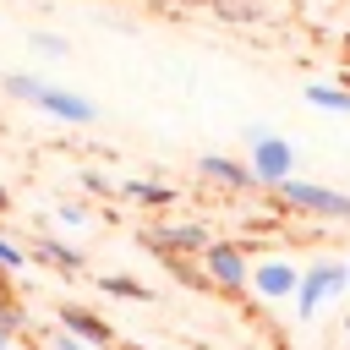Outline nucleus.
<instances>
[{
    "label": "nucleus",
    "instance_id": "nucleus-1",
    "mask_svg": "<svg viewBox=\"0 0 350 350\" xmlns=\"http://www.w3.org/2000/svg\"><path fill=\"white\" fill-rule=\"evenodd\" d=\"M345 295H350V262L345 257H312L301 268V284H295V301H290L295 323H317V312L345 301Z\"/></svg>",
    "mask_w": 350,
    "mask_h": 350
},
{
    "label": "nucleus",
    "instance_id": "nucleus-2",
    "mask_svg": "<svg viewBox=\"0 0 350 350\" xmlns=\"http://www.w3.org/2000/svg\"><path fill=\"white\" fill-rule=\"evenodd\" d=\"M273 197H279V208H290V213H301V219L350 224V191H339V186H323V180H301V175H290V180L273 186Z\"/></svg>",
    "mask_w": 350,
    "mask_h": 350
},
{
    "label": "nucleus",
    "instance_id": "nucleus-3",
    "mask_svg": "<svg viewBox=\"0 0 350 350\" xmlns=\"http://www.w3.org/2000/svg\"><path fill=\"white\" fill-rule=\"evenodd\" d=\"M246 164L257 175V191H273L279 180L295 175V142L279 137L273 126H246Z\"/></svg>",
    "mask_w": 350,
    "mask_h": 350
},
{
    "label": "nucleus",
    "instance_id": "nucleus-4",
    "mask_svg": "<svg viewBox=\"0 0 350 350\" xmlns=\"http://www.w3.org/2000/svg\"><path fill=\"white\" fill-rule=\"evenodd\" d=\"M197 262H202V273H208V284H213L219 295L252 290V257H246L241 241H208V252H202Z\"/></svg>",
    "mask_w": 350,
    "mask_h": 350
},
{
    "label": "nucleus",
    "instance_id": "nucleus-5",
    "mask_svg": "<svg viewBox=\"0 0 350 350\" xmlns=\"http://www.w3.org/2000/svg\"><path fill=\"white\" fill-rule=\"evenodd\" d=\"M137 241H142V246H148V252L164 262V257H202L213 235H208V224H197V219H180V224H148Z\"/></svg>",
    "mask_w": 350,
    "mask_h": 350
},
{
    "label": "nucleus",
    "instance_id": "nucleus-6",
    "mask_svg": "<svg viewBox=\"0 0 350 350\" xmlns=\"http://www.w3.org/2000/svg\"><path fill=\"white\" fill-rule=\"evenodd\" d=\"M33 109H44L49 120H60V126H93L98 120V104L88 98V93H77V88H60V82H38V93H33Z\"/></svg>",
    "mask_w": 350,
    "mask_h": 350
},
{
    "label": "nucleus",
    "instance_id": "nucleus-7",
    "mask_svg": "<svg viewBox=\"0 0 350 350\" xmlns=\"http://www.w3.org/2000/svg\"><path fill=\"white\" fill-rule=\"evenodd\" d=\"M295 284H301V262H290V257H279V252H268V257L252 262V295H257V301H268V306L295 301Z\"/></svg>",
    "mask_w": 350,
    "mask_h": 350
},
{
    "label": "nucleus",
    "instance_id": "nucleus-8",
    "mask_svg": "<svg viewBox=\"0 0 350 350\" xmlns=\"http://www.w3.org/2000/svg\"><path fill=\"white\" fill-rule=\"evenodd\" d=\"M55 323H60L66 334H77L88 350H115V345H120L115 323H104L93 306H77V301H66V306H55Z\"/></svg>",
    "mask_w": 350,
    "mask_h": 350
},
{
    "label": "nucleus",
    "instance_id": "nucleus-9",
    "mask_svg": "<svg viewBox=\"0 0 350 350\" xmlns=\"http://www.w3.org/2000/svg\"><path fill=\"white\" fill-rule=\"evenodd\" d=\"M197 175H202V180H213L219 191H257V175H252V164H241V159H224V153H202V159H197Z\"/></svg>",
    "mask_w": 350,
    "mask_h": 350
},
{
    "label": "nucleus",
    "instance_id": "nucleus-10",
    "mask_svg": "<svg viewBox=\"0 0 350 350\" xmlns=\"http://www.w3.org/2000/svg\"><path fill=\"white\" fill-rule=\"evenodd\" d=\"M27 252H33V262H44V268H55V273H66V279L88 268V257H82L77 246H66L60 235H33V246H27Z\"/></svg>",
    "mask_w": 350,
    "mask_h": 350
},
{
    "label": "nucleus",
    "instance_id": "nucleus-11",
    "mask_svg": "<svg viewBox=\"0 0 350 350\" xmlns=\"http://www.w3.org/2000/svg\"><path fill=\"white\" fill-rule=\"evenodd\" d=\"M115 191H120L126 202H137V208H170V202H175V186L148 180V175H131V180H120Z\"/></svg>",
    "mask_w": 350,
    "mask_h": 350
},
{
    "label": "nucleus",
    "instance_id": "nucleus-12",
    "mask_svg": "<svg viewBox=\"0 0 350 350\" xmlns=\"http://www.w3.org/2000/svg\"><path fill=\"white\" fill-rule=\"evenodd\" d=\"M306 104H317L328 115H350V88H339V82H306Z\"/></svg>",
    "mask_w": 350,
    "mask_h": 350
},
{
    "label": "nucleus",
    "instance_id": "nucleus-13",
    "mask_svg": "<svg viewBox=\"0 0 350 350\" xmlns=\"http://www.w3.org/2000/svg\"><path fill=\"white\" fill-rule=\"evenodd\" d=\"M98 290L115 295V301H153V290L137 284V279H126V273H98Z\"/></svg>",
    "mask_w": 350,
    "mask_h": 350
},
{
    "label": "nucleus",
    "instance_id": "nucleus-14",
    "mask_svg": "<svg viewBox=\"0 0 350 350\" xmlns=\"http://www.w3.org/2000/svg\"><path fill=\"white\" fill-rule=\"evenodd\" d=\"M38 71H5V93L11 98H22V104H33V93H38Z\"/></svg>",
    "mask_w": 350,
    "mask_h": 350
},
{
    "label": "nucleus",
    "instance_id": "nucleus-15",
    "mask_svg": "<svg viewBox=\"0 0 350 350\" xmlns=\"http://www.w3.org/2000/svg\"><path fill=\"white\" fill-rule=\"evenodd\" d=\"M33 350H88V345H82L77 334H66V328L55 323V328H44V334L33 339Z\"/></svg>",
    "mask_w": 350,
    "mask_h": 350
},
{
    "label": "nucleus",
    "instance_id": "nucleus-16",
    "mask_svg": "<svg viewBox=\"0 0 350 350\" xmlns=\"http://www.w3.org/2000/svg\"><path fill=\"white\" fill-rule=\"evenodd\" d=\"M27 262H33V252H27V246H16L11 235H0V268H5V273H22Z\"/></svg>",
    "mask_w": 350,
    "mask_h": 350
},
{
    "label": "nucleus",
    "instance_id": "nucleus-17",
    "mask_svg": "<svg viewBox=\"0 0 350 350\" xmlns=\"http://www.w3.org/2000/svg\"><path fill=\"white\" fill-rule=\"evenodd\" d=\"M0 323H5L11 334H22V328H27V312H22V301H16L5 284H0Z\"/></svg>",
    "mask_w": 350,
    "mask_h": 350
},
{
    "label": "nucleus",
    "instance_id": "nucleus-18",
    "mask_svg": "<svg viewBox=\"0 0 350 350\" xmlns=\"http://www.w3.org/2000/svg\"><path fill=\"white\" fill-rule=\"evenodd\" d=\"M27 44H33L38 55H49V60H66V55H71V44H66L60 33H27Z\"/></svg>",
    "mask_w": 350,
    "mask_h": 350
},
{
    "label": "nucleus",
    "instance_id": "nucleus-19",
    "mask_svg": "<svg viewBox=\"0 0 350 350\" xmlns=\"http://www.w3.org/2000/svg\"><path fill=\"white\" fill-rule=\"evenodd\" d=\"M55 219H60V224H71V230H82V224H88V208H82V202H71V197H60V202H55Z\"/></svg>",
    "mask_w": 350,
    "mask_h": 350
},
{
    "label": "nucleus",
    "instance_id": "nucleus-20",
    "mask_svg": "<svg viewBox=\"0 0 350 350\" xmlns=\"http://www.w3.org/2000/svg\"><path fill=\"white\" fill-rule=\"evenodd\" d=\"M82 186H88V191H98V197H104V191H115V186H109V180H104V175H93V170H88V175H82Z\"/></svg>",
    "mask_w": 350,
    "mask_h": 350
},
{
    "label": "nucleus",
    "instance_id": "nucleus-21",
    "mask_svg": "<svg viewBox=\"0 0 350 350\" xmlns=\"http://www.w3.org/2000/svg\"><path fill=\"white\" fill-rule=\"evenodd\" d=\"M11 345H16V334H11L5 323H0V350H11Z\"/></svg>",
    "mask_w": 350,
    "mask_h": 350
},
{
    "label": "nucleus",
    "instance_id": "nucleus-22",
    "mask_svg": "<svg viewBox=\"0 0 350 350\" xmlns=\"http://www.w3.org/2000/svg\"><path fill=\"white\" fill-rule=\"evenodd\" d=\"M5 208H11V191H5V186H0V213H5Z\"/></svg>",
    "mask_w": 350,
    "mask_h": 350
},
{
    "label": "nucleus",
    "instance_id": "nucleus-23",
    "mask_svg": "<svg viewBox=\"0 0 350 350\" xmlns=\"http://www.w3.org/2000/svg\"><path fill=\"white\" fill-rule=\"evenodd\" d=\"M339 328H345V339H350V312H345V317H339Z\"/></svg>",
    "mask_w": 350,
    "mask_h": 350
},
{
    "label": "nucleus",
    "instance_id": "nucleus-24",
    "mask_svg": "<svg viewBox=\"0 0 350 350\" xmlns=\"http://www.w3.org/2000/svg\"><path fill=\"white\" fill-rule=\"evenodd\" d=\"M5 279H11V273H5V268H0V284H5Z\"/></svg>",
    "mask_w": 350,
    "mask_h": 350
}]
</instances>
